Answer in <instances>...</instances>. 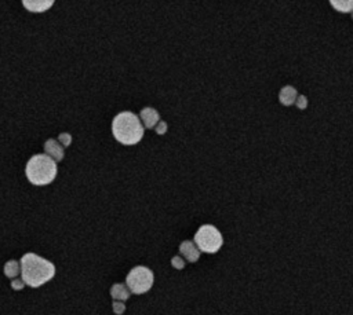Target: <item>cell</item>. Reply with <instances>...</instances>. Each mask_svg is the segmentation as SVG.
Here are the masks:
<instances>
[{
  "label": "cell",
  "mask_w": 353,
  "mask_h": 315,
  "mask_svg": "<svg viewBox=\"0 0 353 315\" xmlns=\"http://www.w3.org/2000/svg\"><path fill=\"white\" fill-rule=\"evenodd\" d=\"M21 277L30 288H39L55 275V266L36 253H25L20 260Z\"/></svg>",
  "instance_id": "1"
},
{
  "label": "cell",
  "mask_w": 353,
  "mask_h": 315,
  "mask_svg": "<svg viewBox=\"0 0 353 315\" xmlns=\"http://www.w3.org/2000/svg\"><path fill=\"white\" fill-rule=\"evenodd\" d=\"M153 281H155L153 271L149 270L148 267L138 266L129 272V275L126 278V285L129 287L131 293L142 294L146 293L151 289Z\"/></svg>",
  "instance_id": "5"
},
{
  "label": "cell",
  "mask_w": 353,
  "mask_h": 315,
  "mask_svg": "<svg viewBox=\"0 0 353 315\" xmlns=\"http://www.w3.org/2000/svg\"><path fill=\"white\" fill-rule=\"evenodd\" d=\"M195 243L204 253H217L223 243L222 234L213 224H204L196 231Z\"/></svg>",
  "instance_id": "4"
},
{
  "label": "cell",
  "mask_w": 353,
  "mask_h": 315,
  "mask_svg": "<svg viewBox=\"0 0 353 315\" xmlns=\"http://www.w3.org/2000/svg\"><path fill=\"white\" fill-rule=\"evenodd\" d=\"M297 106L299 109H305V106H306V98H305L303 95H301V97L298 98V100H297Z\"/></svg>",
  "instance_id": "19"
},
{
  "label": "cell",
  "mask_w": 353,
  "mask_h": 315,
  "mask_svg": "<svg viewBox=\"0 0 353 315\" xmlns=\"http://www.w3.org/2000/svg\"><path fill=\"white\" fill-rule=\"evenodd\" d=\"M112 134L119 144L133 146L144 138V124L137 115L122 112L112 121Z\"/></svg>",
  "instance_id": "2"
},
{
  "label": "cell",
  "mask_w": 353,
  "mask_h": 315,
  "mask_svg": "<svg viewBox=\"0 0 353 315\" xmlns=\"http://www.w3.org/2000/svg\"><path fill=\"white\" fill-rule=\"evenodd\" d=\"M279 99L283 105H286V106H290V105H293L297 99V91L294 87L291 86H287L284 87L283 90L280 91L279 94Z\"/></svg>",
  "instance_id": "11"
},
{
  "label": "cell",
  "mask_w": 353,
  "mask_h": 315,
  "mask_svg": "<svg viewBox=\"0 0 353 315\" xmlns=\"http://www.w3.org/2000/svg\"><path fill=\"white\" fill-rule=\"evenodd\" d=\"M110 296L113 297V300H129V297H130V289H129L127 285L115 284V285H112V288H110Z\"/></svg>",
  "instance_id": "10"
},
{
  "label": "cell",
  "mask_w": 353,
  "mask_h": 315,
  "mask_svg": "<svg viewBox=\"0 0 353 315\" xmlns=\"http://www.w3.org/2000/svg\"><path fill=\"white\" fill-rule=\"evenodd\" d=\"M180 252L189 263H196L200 258V249L192 241H184L180 245Z\"/></svg>",
  "instance_id": "6"
},
{
  "label": "cell",
  "mask_w": 353,
  "mask_h": 315,
  "mask_svg": "<svg viewBox=\"0 0 353 315\" xmlns=\"http://www.w3.org/2000/svg\"><path fill=\"white\" fill-rule=\"evenodd\" d=\"M330 4L339 13L353 11V0H330Z\"/></svg>",
  "instance_id": "13"
},
{
  "label": "cell",
  "mask_w": 353,
  "mask_h": 315,
  "mask_svg": "<svg viewBox=\"0 0 353 315\" xmlns=\"http://www.w3.org/2000/svg\"><path fill=\"white\" fill-rule=\"evenodd\" d=\"M25 285H27V284H25V281L22 279V277L21 279L13 278V281H11V288H13L14 291H21V289H24Z\"/></svg>",
  "instance_id": "16"
},
{
  "label": "cell",
  "mask_w": 353,
  "mask_h": 315,
  "mask_svg": "<svg viewBox=\"0 0 353 315\" xmlns=\"http://www.w3.org/2000/svg\"><path fill=\"white\" fill-rule=\"evenodd\" d=\"M167 131V124L164 121H159L158 125H156V132H158L159 135H163V134H166Z\"/></svg>",
  "instance_id": "18"
},
{
  "label": "cell",
  "mask_w": 353,
  "mask_h": 315,
  "mask_svg": "<svg viewBox=\"0 0 353 315\" xmlns=\"http://www.w3.org/2000/svg\"><path fill=\"white\" fill-rule=\"evenodd\" d=\"M55 0H22V6L30 13H44L53 7Z\"/></svg>",
  "instance_id": "7"
},
{
  "label": "cell",
  "mask_w": 353,
  "mask_h": 315,
  "mask_svg": "<svg viewBox=\"0 0 353 315\" xmlns=\"http://www.w3.org/2000/svg\"><path fill=\"white\" fill-rule=\"evenodd\" d=\"M124 304H123L122 300H115L113 303V313L115 314H123L124 313Z\"/></svg>",
  "instance_id": "17"
},
{
  "label": "cell",
  "mask_w": 353,
  "mask_h": 315,
  "mask_svg": "<svg viewBox=\"0 0 353 315\" xmlns=\"http://www.w3.org/2000/svg\"><path fill=\"white\" fill-rule=\"evenodd\" d=\"M4 275L8 278H17L21 272V263L17 262V260H8L7 263L4 265Z\"/></svg>",
  "instance_id": "12"
},
{
  "label": "cell",
  "mask_w": 353,
  "mask_h": 315,
  "mask_svg": "<svg viewBox=\"0 0 353 315\" xmlns=\"http://www.w3.org/2000/svg\"><path fill=\"white\" fill-rule=\"evenodd\" d=\"M44 151H46V154H49L51 158H54L57 163L64 158V146L61 145L59 141H55V139H49V141L44 144Z\"/></svg>",
  "instance_id": "9"
},
{
  "label": "cell",
  "mask_w": 353,
  "mask_h": 315,
  "mask_svg": "<svg viewBox=\"0 0 353 315\" xmlns=\"http://www.w3.org/2000/svg\"><path fill=\"white\" fill-rule=\"evenodd\" d=\"M58 141L62 144L64 147H66V146H69L71 142H72V136L69 135V134H66V132H64V134H61V135L58 136Z\"/></svg>",
  "instance_id": "15"
},
{
  "label": "cell",
  "mask_w": 353,
  "mask_h": 315,
  "mask_svg": "<svg viewBox=\"0 0 353 315\" xmlns=\"http://www.w3.org/2000/svg\"><path fill=\"white\" fill-rule=\"evenodd\" d=\"M25 175L35 186L50 185L57 176V161L49 154H35L25 167Z\"/></svg>",
  "instance_id": "3"
},
{
  "label": "cell",
  "mask_w": 353,
  "mask_h": 315,
  "mask_svg": "<svg viewBox=\"0 0 353 315\" xmlns=\"http://www.w3.org/2000/svg\"><path fill=\"white\" fill-rule=\"evenodd\" d=\"M139 119L144 124L145 128H155L160 121V116H159L158 110L153 108H145L141 110L139 113Z\"/></svg>",
  "instance_id": "8"
},
{
  "label": "cell",
  "mask_w": 353,
  "mask_h": 315,
  "mask_svg": "<svg viewBox=\"0 0 353 315\" xmlns=\"http://www.w3.org/2000/svg\"><path fill=\"white\" fill-rule=\"evenodd\" d=\"M171 265H173L174 268L182 270V268L185 267V262H184V259L181 258V256H174V258L171 259Z\"/></svg>",
  "instance_id": "14"
}]
</instances>
